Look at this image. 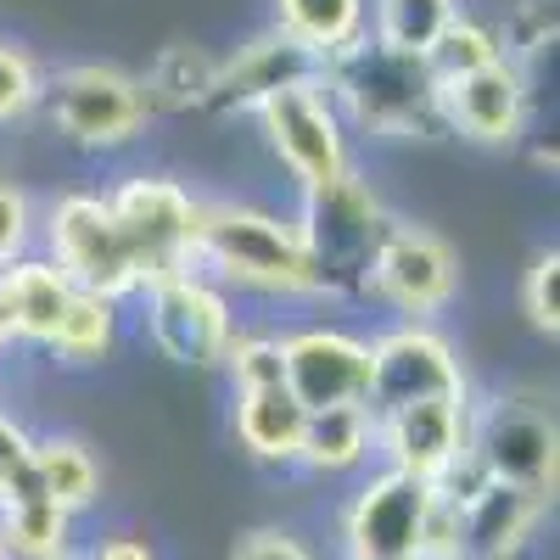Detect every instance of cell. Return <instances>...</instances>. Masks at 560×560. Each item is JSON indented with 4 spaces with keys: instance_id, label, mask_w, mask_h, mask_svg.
<instances>
[{
    "instance_id": "1",
    "label": "cell",
    "mask_w": 560,
    "mask_h": 560,
    "mask_svg": "<svg viewBox=\"0 0 560 560\" xmlns=\"http://www.w3.org/2000/svg\"><path fill=\"white\" fill-rule=\"evenodd\" d=\"M197 258L219 264L230 280L258 287V292H319L325 287L308 258L303 230L258 208H202Z\"/></svg>"
},
{
    "instance_id": "2",
    "label": "cell",
    "mask_w": 560,
    "mask_h": 560,
    "mask_svg": "<svg viewBox=\"0 0 560 560\" xmlns=\"http://www.w3.org/2000/svg\"><path fill=\"white\" fill-rule=\"evenodd\" d=\"M107 208H113V224L124 230V242H129L140 287L168 280V275H185V264L197 258V213L202 208L185 197L174 179H147L140 174Z\"/></svg>"
},
{
    "instance_id": "3",
    "label": "cell",
    "mask_w": 560,
    "mask_h": 560,
    "mask_svg": "<svg viewBox=\"0 0 560 560\" xmlns=\"http://www.w3.org/2000/svg\"><path fill=\"white\" fill-rule=\"evenodd\" d=\"M264 113V129L275 140L280 163H287L308 191H331V185L348 179V140H342V118L337 107L319 96V84L303 79V84H287L275 96L258 102Z\"/></svg>"
},
{
    "instance_id": "4",
    "label": "cell",
    "mask_w": 560,
    "mask_h": 560,
    "mask_svg": "<svg viewBox=\"0 0 560 560\" xmlns=\"http://www.w3.org/2000/svg\"><path fill=\"white\" fill-rule=\"evenodd\" d=\"M51 264L73 280V292L90 298H124L140 287V269L129 258L124 230L113 224V208L102 197H62L51 208Z\"/></svg>"
},
{
    "instance_id": "5",
    "label": "cell",
    "mask_w": 560,
    "mask_h": 560,
    "mask_svg": "<svg viewBox=\"0 0 560 560\" xmlns=\"http://www.w3.org/2000/svg\"><path fill=\"white\" fill-rule=\"evenodd\" d=\"M331 79L337 90L353 102V113L376 129H398L409 124L415 113H432L438 107V79L420 57H404V51H387V45H364L353 39L348 51L331 57Z\"/></svg>"
},
{
    "instance_id": "6",
    "label": "cell",
    "mask_w": 560,
    "mask_h": 560,
    "mask_svg": "<svg viewBox=\"0 0 560 560\" xmlns=\"http://www.w3.org/2000/svg\"><path fill=\"white\" fill-rule=\"evenodd\" d=\"M427 398H465V370H459L454 348L438 331L404 325V331H393V337H382L376 348H370L364 409L382 420L404 404H427Z\"/></svg>"
},
{
    "instance_id": "7",
    "label": "cell",
    "mask_w": 560,
    "mask_h": 560,
    "mask_svg": "<svg viewBox=\"0 0 560 560\" xmlns=\"http://www.w3.org/2000/svg\"><path fill=\"white\" fill-rule=\"evenodd\" d=\"M152 342L174 364H219L230 353V303L191 269L152 280Z\"/></svg>"
},
{
    "instance_id": "8",
    "label": "cell",
    "mask_w": 560,
    "mask_h": 560,
    "mask_svg": "<svg viewBox=\"0 0 560 560\" xmlns=\"http://www.w3.org/2000/svg\"><path fill=\"white\" fill-rule=\"evenodd\" d=\"M376 438H387L393 471L420 477V482H443L454 465L471 454V420H465V398H427V404H404L376 420Z\"/></svg>"
},
{
    "instance_id": "9",
    "label": "cell",
    "mask_w": 560,
    "mask_h": 560,
    "mask_svg": "<svg viewBox=\"0 0 560 560\" xmlns=\"http://www.w3.org/2000/svg\"><path fill=\"white\" fill-rule=\"evenodd\" d=\"M438 488L387 471L376 477L353 516H348V538H353V560H420V538H427V510H432Z\"/></svg>"
},
{
    "instance_id": "10",
    "label": "cell",
    "mask_w": 560,
    "mask_h": 560,
    "mask_svg": "<svg viewBox=\"0 0 560 560\" xmlns=\"http://www.w3.org/2000/svg\"><path fill=\"white\" fill-rule=\"evenodd\" d=\"M287 353V393L314 415L337 404H364L370 393V342L348 331H298L280 337Z\"/></svg>"
},
{
    "instance_id": "11",
    "label": "cell",
    "mask_w": 560,
    "mask_h": 560,
    "mask_svg": "<svg viewBox=\"0 0 560 560\" xmlns=\"http://www.w3.org/2000/svg\"><path fill=\"white\" fill-rule=\"evenodd\" d=\"M51 113L84 147H118L147 118V90L118 68H73L57 84Z\"/></svg>"
},
{
    "instance_id": "12",
    "label": "cell",
    "mask_w": 560,
    "mask_h": 560,
    "mask_svg": "<svg viewBox=\"0 0 560 560\" xmlns=\"http://www.w3.org/2000/svg\"><path fill=\"white\" fill-rule=\"evenodd\" d=\"M471 448L488 482L527 488V493H544L555 482V427L538 404H499Z\"/></svg>"
},
{
    "instance_id": "13",
    "label": "cell",
    "mask_w": 560,
    "mask_h": 560,
    "mask_svg": "<svg viewBox=\"0 0 560 560\" xmlns=\"http://www.w3.org/2000/svg\"><path fill=\"white\" fill-rule=\"evenodd\" d=\"M370 280L404 314H432L454 298V253L432 230H387L370 258Z\"/></svg>"
},
{
    "instance_id": "14",
    "label": "cell",
    "mask_w": 560,
    "mask_h": 560,
    "mask_svg": "<svg viewBox=\"0 0 560 560\" xmlns=\"http://www.w3.org/2000/svg\"><path fill=\"white\" fill-rule=\"evenodd\" d=\"M438 107L459 135H471V140H510L522 129V113H527L522 68L499 57V62L465 73V79H448V84H438Z\"/></svg>"
},
{
    "instance_id": "15",
    "label": "cell",
    "mask_w": 560,
    "mask_h": 560,
    "mask_svg": "<svg viewBox=\"0 0 560 560\" xmlns=\"http://www.w3.org/2000/svg\"><path fill=\"white\" fill-rule=\"evenodd\" d=\"M303 242H308V258H314L319 280L331 275L342 258H376V247H382L376 197H370L364 185H353V174L342 185H331V191H314Z\"/></svg>"
},
{
    "instance_id": "16",
    "label": "cell",
    "mask_w": 560,
    "mask_h": 560,
    "mask_svg": "<svg viewBox=\"0 0 560 560\" xmlns=\"http://www.w3.org/2000/svg\"><path fill=\"white\" fill-rule=\"evenodd\" d=\"M538 522V493L488 482L459 499V560H504Z\"/></svg>"
},
{
    "instance_id": "17",
    "label": "cell",
    "mask_w": 560,
    "mask_h": 560,
    "mask_svg": "<svg viewBox=\"0 0 560 560\" xmlns=\"http://www.w3.org/2000/svg\"><path fill=\"white\" fill-rule=\"evenodd\" d=\"M0 298H7V308L18 319V337L51 342L68 303H73V280L45 258H23V264H12L7 275H0Z\"/></svg>"
},
{
    "instance_id": "18",
    "label": "cell",
    "mask_w": 560,
    "mask_h": 560,
    "mask_svg": "<svg viewBox=\"0 0 560 560\" xmlns=\"http://www.w3.org/2000/svg\"><path fill=\"white\" fill-rule=\"evenodd\" d=\"M303 420L308 409L287 393V387H264V393H242L236 398V438L253 459L269 465H292L303 448Z\"/></svg>"
},
{
    "instance_id": "19",
    "label": "cell",
    "mask_w": 560,
    "mask_h": 560,
    "mask_svg": "<svg viewBox=\"0 0 560 560\" xmlns=\"http://www.w3.org/2000/svg\"><path fill=\"white\" fill-rule=\"evenodd\" d=\"M376 443V415L364 404H337V409H314L303 420V448L298 459L314 471H353Z\"/></svg>"
},
{
    "instance_id": "20",
    "label": "cell",
    "mask_w": 560,
    "mask_h": 560,
    "mask_svg": "<svg viewBox=\"0 0 560 560\" xmlns=\"http://www.w3.org/2000/svg\"><path fill=\"white\" fill-rule=\"evenodd\" d=\"M280 34L298 39L314 57H337L364 28V0H275Z\"/></svg>"
},
{
    "instance_id": "21",
    "label": "cell",
    "mask_w": 560,
    "mask_h": 560,
    "mask_svg": "<svg viewBox=\"0 0 560 560\" xmlns=\"http://www.w3.org/2000/svg\"><path fill=\"white\" fill-rule=\"evenodd\" d=\"M459 18V0H376V39L387 51L420 57L443 39V28Z\"/></svg>"
},
{
    "instance_id": "22",
    "label": "cell",
    "mask_w": 560,
    "mask_h": 560,
    "mask_svg": "<svg viewBox=\"0 0 560 560\" xmlns=\"http://www.w3.org/2000/svg\"><path fill=\"white\" fill-rule=\"evenodd\" d=\"M34 477H39V493L51 499L57 510H84L90 499H96L102 488V471H96V459H90L79 443L68 438H51V443H34Z\"/></svg>"
},
{
    "instance_id": "23",
    "label": "cell",
    "mask_w": 560,
    "mask_h": 560,
    "mask_svg": "<svg viewBox=\"0 0 560 560\" xmlns=\"http://www.w3.org/2000/svg\"><path fill=\"white\" fill-rule=\"evenodd\" d=\"M0 544H7V555L57 560V555H68V510H57L51 499H12Z\"/></svg>"
},
{
    "instance_id": "24",
    "label": "cell",
    "mask_w": 560,
    "mask_h": 560,
    "mask_svg": "<svg viewBox=\"0 0 560 560\" xmlns=\"http://www.w3.org/2000/svg\"><path fill=\"white\" fill-rule=\"evenodd\" d=\"M51 348L73 364H90V359H102L113 348V303L107 298H90V292H73L62 325H57V337Z\"/></svg>"
},
{
    "instance_id": "25",
    "label": "cell",
    "mask_w": 560,
    "mask_h": 560,
    "mask_svg": "<svg viewBox=\"0 0 560 560\" xmlns=\"http://www.w3.org/2000/svg\"><path fill=\"white\" fill-rule=\"evenodd\" d=\"M488 62H499V39H493L482 23H471V18H454V23L443 28V39L427 51V68H432L438 84L465 79V73H477V68H488Z\"/></svg>"
},
{
    "instance_id": "26",
    "label": "cell",
    "mask_w": 560,
    "mask_h": 560,
    "mask_svg": "<svg viewBox=\"0 0 560 560\" xmlns=\"http://www.w3.org/2000/svg\"><path fill=\"white\" fill-rule=\"evenodd\" d=\"M308 79V62H303V45L298 39H264V45H253V57L236 68V84L247 90L253 102H264V96H275V90H287V84H303Z\"/></svg>"
},
{
    "instance_id": "27",
    "label": "cell",
    "mask_w": 560,
    "mask_h": 560,
    "mask_svg": "<svg viewBox=\"0 0 560 560\" xmlns=\"http://www.w3.org/2000/svg\"><path fill=\"white\" fill-rule=\"evenodd\" d=\"M230 376H236L242 393H264V387H287V353H280V337H230Z\"/></svg>"
},
{
    "instance_id": "28",
    "label": "cell",
    "mask_w": 560,
    "mask_h": 560,
    "mask_svg": "<svg viewBox=\"0 0 560 560\" xmlns=\"http://www.w3.org/2000/svg\"><path fill=\"white\" fill-rule=\"evenodd\" d=\"M522 298H527V314H533V325L538 331H560V258L549 253V258H538L533 269H527V287H522Z\"/></svg>"
},
{
    "instance_id": "29",
    "label": "cell",
    "mask_w": 560,
    "mask_h": 560,
    "mask_svg": "<svg viewBox=\"0 0 560 560\" xmlns=\"http://www.w3.org/2000/svg\"><path fill=\"white\" fill-rule=\"evenodd\" d=\"M39 102V73L23 51H7L0 45V118H18Z\"/></svg>"
},
{
    "instance_id": "30",
    "label": "cell",
    "mask_w": 560,
    "mask_h": 560,
    "mask_svg": "<svg viewBox=\"0 0 560 560\" xmlns=\"http://www.w3.org/2000/svg\"><path fill=\"white\" fill-rule=\"evenodd\" d=\"M28 242V197L18 185H0V264H12Z\"/></svg>"
},
{
    "instance_id": "31",
    "label": "cell",
    "mask_w": 560,
    "mask_h": 560,
    "mask_svg": "<svg viewBox=\"0 0 560 560\" xmlns=\"http://www.w3.org/2000/svg\"><path fill=\"white\" fill-rule=\"evenodd\" d=\"M28 459H34V438L18 427V420H7V415H0V488H7V482L23 471Z\"/></svg>"
},
{
    "instance_id": "32",
    "label": "cell",
    "mask_w": 560,
    "mask_h": 560,
    "mask_svg": "<svg viewBox=\"0 0 560 560\" xmlns=\"http://www.w3.org/2000/svg\"><path fill=\"white\" fill-rule=\"evenodd\" d=\"M236 560H308V549L298 538H287V533H253Z\"/></svg>"
},
{
    "instance_id": "33",
    "label": "cell",
    "mask_w": 560,
    "mask_h": 560,
    "mask_svg": "<svg viewBox=\"0 0 560 560\" xmlns=\"http://www.w3.org/2000/svg\"><path fill=\"white\" fill-rule=\"evenodd\" d=\"M90 560H158L147 544H135V538H113V544H102Z\"/></svg>"
},
{
    "instance_id": "34",
    "label": "cell",
    "mask_w": 560,
    "mask_h": 560,
    "mask_svg": "<svg viewBox=\"0 0 560 560\" xmlns=\"http://www.w3.org/2000/svg\"><path fill=\"white\" fill-rule=\"evenodd\" d=\"M12 342H18V319H12L7 298H0V348H12Z\"/></svg>"
},
{
    "instance_id": "35",
    "label": "cell",
    "mask_w": 560,
    "mask_h": 560,
    "mask_svg": "<svg viewBox=\"0 0 560 560\" xmlns=\"http://www.w3.org/2000/svg\"><path fill=\"white\" fill-rule=\"evenodd\" d=\"M0 560H12V555H7V544H0Z\"/></svg>"
},
{
    "instance_id": "36",
    "label": "cell",
    "mask_w": 560,
    "mask_h": 560,
    "mask_svg": "<svg viewBox=\"0 0 560 560\" xmlns=\"http://www.w3.org/2000/svg\"><path fill=\"white\" fill-rule=\"evenodd\" d=\"M57 560H73V555H57Z\"/></svg>"
}]
</instances>
